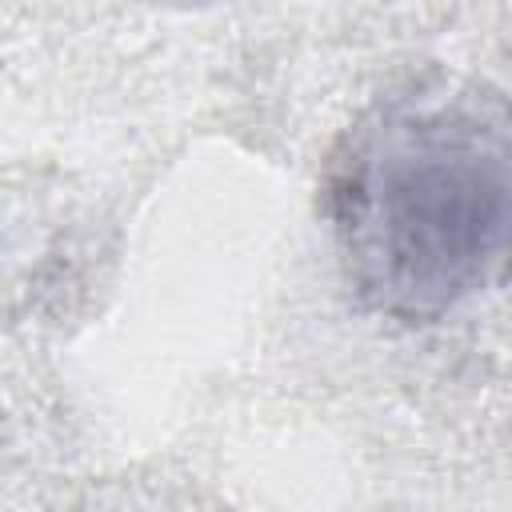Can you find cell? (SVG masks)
<instances>
[{
    "label": "cell",
    "mask_w": 512,
    "mask_h": 512,
    "mask_svg": "<svg viewBox=\"0 0 512 512\" xmlns=\"http://www.w3.org/2000/svg\"><path fill=\"white\" fill-rule=\"evenodd\" d=\"M328 216L384 316L436 320L512 280V104L460 80L376 100L332 156Z\"/></svg>",
    "instance_id": "1"
}]
</instances>
